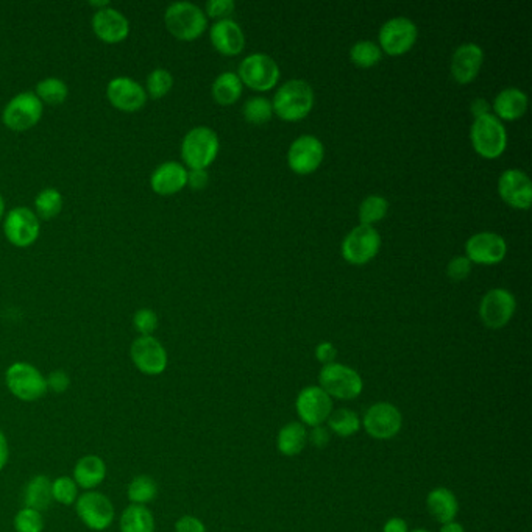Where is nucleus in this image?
I'll use <instances>...</instances> for the list:
<instances>
[{
    "label": "nucleus",
    "instance_id": "obj_1",
    "mask_svg": "<svg viewBox=\"0 0 532 532\" xmlns=\"http://www.w3.org/2000/svg\"><path fill=\"white\" fill-rule=\"evenodd\" d=\"M8 392L19 402L35 403L47 395V381L37 365L24 361L12 362L5 371Z\"/></svg>",
    "mask_w": 532,
    "mask_h": 532
},
{
    "label": "nucleus",
    "instance_id": "obj_2",
    "mask_svg": "<svg viewBox=\"0 0 532 532\" xmlns=\"http://www.w3.org/2000/svg\"><path fill=\"white\" fill-rule=\"evenodd\" d=\"M314 105V91L308 81L292 79L283 83L273 96V112L285 121L303 119Z\"/></svg>",
    "mask_w": 532,
    "mask_h": 532
},
{
    "label": "nucleus",
    "instance_id": "obj_3",
    "mask_svg": "<svg viewBox=\"0 0 532 532\" xmlns=\"http://www.w3.org/2000/svg\"><path fill=\"white\" fill-rule=\"evenodd\" d=\"M164 24L177 39L194 41L197 39L208 25L206 12L192 2H174L166 8Z\"/></svg>",
    "mask_w": 532,
    "mask_h": 532
},
{
    "label": "nucleus",
    "instance_id": "obj_4",
    "mask_svg": "<svg viewBox=\"0 0 532 532\" xmlns=\"http://www.w3.org/2000/svg\"><path fill=\"white\" fill-rule=\"evenodd\" d=\"M219 154V137L210 127H194L181 143V158L189 169H206Z\"/></svg>",
    "mask_w": 532,
    "mask_h": 532
},
{
    "label": "nucleus",
    "instance_id": "obj_5",
    "mask_svg": "<svg viewBox=\"0 0 532 532\" xmlns=\"http://www.w3.org/2000/svg\"><path fill=\"white\" fill-rule=\"evenodd\" d=\"M473 147L479 155L496 158L502 155L508 144V131L494 112L475 118L470 129Z\"/></svg>",
    "mask_w": 532,
    "mask_h": 532
},
{
    "label": "nucleus",
    "instance_id": "obj_6",
    "mask_svg": "<svg viewBox=\"0 0 532 532\" xmlns=\"http://www.w3.org/2000/svg\"><path fill=\"white\" fill-rule=\"evenodd\" d=\"M74 506L77 517L91 531H106L108 528H112L116 519L114 504L99 490L83 492L77 498Z\"/></svg>",
    "mask_w": 532,
    "mask_h": 532
},
{
    "label": "nucleus",
    "instance_id": "obj_7",
    "mask_svg": "<svg viewBox=\"0 0 532 532\" xmlns=\"http://www.w3.org/2000/svg\"><path fill=\"white\" fill-rule=\"evenodd\" d=\"M320 387H322L331 398L337 400H354L362 394L364 383L358 371L348 367V365L331 362L323 365L320 375H319Z\"/></svg>",
    "mask_w": 532,
    "mask_h": 532
},
{
    "label": "nucleus",
    "instance_id": "obj_8",
    "mask_svg": "<svg viewBox=\"0 0 532 532\" xmlns=\"http://www.w3.org/2000/svg\"><path fill=\"white\" fill-rule=\"evenodd\" d=\"M43 112V102L37 99V94L27 91L8 100L2 112V122L10 130L27 131L41 121Z\"/></svg>",
    "mask_w": 532,
    "mask_h": 532
},
{
    "label": "nucleus",
    "instance_id": "obj_9",
    "mask_svg": "<svg viewBox=\"0 0 532 532\" xmlns=\"http://www.w3.org/2000/svg\"><path fill=\"white\" fill-rule=\"evenodd\" d=\"M130 358L145 377H160L168 369V350L155 336H137L131 344Z\"/></svg>",
    "mask_w": 532,
    "mask_h": 532
},
{
    "label": "nucleus",
    "instance_id": "obj_10",
    "mask_svg": "<svg viewBox=\"0 0 532 532\" xmlns=\"http://www.w3.org/2000/svg\"><path fill=\"white\" fill-rule=\"evenodd\" d=\"M4 233L14 247H30L37 241L41 233L39 217L30 208H12L4 217Z\"/></svg>",
    "mask_w": 532,
    "mask_h": 532
},
{
    "label": "nucleus",
    "instance_id": "obj_11",
    "mask_svg": "<svg viewBox=\"0 0 532 532\" xmlns=\"http://www.w3.org/2000/svg\"><path fill=\"white\" fill-rule=\"evenodd\" d=\"M237 75L247 87L267 91L278 83L279 68L272 56L254 52L242 60Z\"/></svg>",
    "mask_w": 532,
    "mask_h": 532
},
{
    "label": "nucleus",
    "instance_id": "obj_12",
    "mask_svg": "<svg viewBox=\"0 0 532 532\" xmlns=\"http://www.w3.org/2000/svg\"><path fill=\"white\" fill-rule=\"evenodd\" d=\"M362 425L373 439L389 440L395 437L402 429V412L392 403H375L370 409H367Z\"/></svg>",
    "mask_w": 532,
    "mask_h": 532
},
{
    "label": "nucleus",
    "instance_id": "obj_13",
    "mask_svg": "<svg viewBox=\"0 0 532 532\" xmlns=\"http://www.w3.org/2000/svg\"><path fill=\"white\" fill-rule=\"evenodd\" d=\"M381 247V236L371 225L354 227L342 241V256L352 264H365Z\"/></svg>",
    "mask_w": 532,
    "mask_h": 532
},
{
    "label": "nucleus",
    "instance_id": "obj_14",
    "mask_svg": "<svg viewBox=\"0 0 532 532\" xmlns=\"http://www.w3.org/2000/svg\"><path fill=\"white\" fill-rule=\"evenodd\" d=\"M517 302L514 294L504 287H494L479 303V317L489 328H503L514 316Z\"/></svg>",
    "mask_w": 532,
    "mask_h": 532
},
{
    "label": "nucleus",
    "instance_id": "obj_15",
    "mask_svg": "<svg viewBox=\"0 0 532 532\" xmlns=\"http://www.w3.org/2000/svg\"><path fill=\"white\" fill-rule=\"evenodd\" d=\"M295 409L303 425L320 427L333 412V398L320 386H310L298 394Z\"/></svg>",
    "mask_w": 532,
    "mask_h": 532
},
{
    "label": "nucleus",
    "instance_id": "obj_16",
    "mask_svg": "<svg viewBox=\"0 0 532 532\" xmlns=\"http://www.w3.org/2000/svg\"><path fill=\"white\" fill-rule=\"evenodd\" d=\"M419 30L412 19L406 16H396L384 22L379 30L381 50L389 55H402L414 46Z\"/></svg>",
    "mask_w": 532,
    "mask_h": 532
},
{
    "label": "nucleus",
    "instance_id": "obj_17",
    "mask_svg": "<svg viewBox=\"0 0 532 532\" xmlns=\"http://www.w3.org/2000/svg\"><path fill=\"white\" fill-rule=\"evenodd\" d=\"M106 99L116 110L137 112L147 104V93L139 81L130 77H116L106 87Z\"/></svg>",
    "mask_w": 532,
    "mask_h": 532
},
{
    "label": "nucleus",
    "instance_id": "obj_18",
    "mask_svg": "<svg viewBox=\"0 0 532 532\" xmlns=\"http://www.w3.org/2000/svg\"><path fill=\"white\" fill-rule=\"evenodd\" d=\"M465 254L471 262L498 264L508 254V244L494 231H481L465 242Z\"/></svg>",
    "mask_w": 532,
    "mask_h": 532
},
{
    "label": "nucleus",
    "instance_id": "obj_19",
    "mask_svg": "<svg viewBox=\"0 0 532 532\" xmlns=\"http://www.w3.org/2000/svg\"><path fill=\"white\" fill-rule=\"evenodd\" d=\"M323 155L325 147L319 137L314 135H302L291 144L287 162L294 172L300 175L310 174L320 166Z\"/></svg>",
    "mask_w": 532,
    "mask_h": 532
},
{
    "label": "nucleus",
    "instance_id": "obj_20",
    "mask_svg": "<svg viewBox=\"0 0 532 532\" xmlns=\"http://www.w3.org/2000/svg\"><path fill=\"white\" fill-rule=\"evenodd\" d=\"M93 30L102 43L119 44L130 35V21L114 6L94 12Z\"/></svg>",
    "mask_w": 532,
    "mask_h": 532
},
{
    "label": "nucleus",
    "instance_id": "obj_21",
    "mask_svg": "<svg viewBox=\"0 0 532 532\" xmlns=\"http://www.w3.org/2000/svg\"><path fill=\"white\" fill-rule=\"evenodd\" d=\"M498 191L506 204L527 210L532 204V183L527 172L508 169L498 179Z\"/></svg>",
    "mask_w": 532,
    "mask_h": 532
},
{
    "label": "nucleus",
    "instance_id": "obj_22",
    "mask_svg": "<svg viewBox=\"0 0 532 532\" xmlns=\"http://www.w3.org/2000/svg\"><path fill=\"white\" fill-rule=\"evenodd\" d=\"M484 50L477 43H464L454 50L452 58V74L459 83H469L477 77L483 66Z\"/></svg>",
    "mask_w": 532,
    "mask_h": 532
},
{
    "label": "nucleus",
    "instance_id": "obj_23",
    "mask_svg": "<svg viewBox=\"0 0 532 532\" xmlns=\"http://www.w3.org/2000/svg\"><path fill=\"white\" fill-rule=\"evenodd\" d=\"M211 43L223 55H237L245 46L241 25L233 19H220L211 25Z\"/></svg>",
    "mask_w": 532,
    "mask_h": 532
},
{
    "label": "nucleus",
    "instance_id": "obj_24",
    "mask_svg": "<svg viewBox=\"0 0 532 532\" xmlns=\"http://www.w3.org/2000/svg\"><path fill=\"white\" fill-rule=\"evenodd\" d=\"M187 185V169L177 162H162L150 175L152 191L158 195H172Z\"/></svg>",
    "mask_w": 532,
    "mask_h": 532
},
{
    "label": "nucleus",
    "instance_id": "obj_25",
    "mask_svg": "<svg viewBox=\"0 0 532 532\" xmlns=\"http://www.w3.org/2000/svg\"><path fill=\"white\" fill-rule=\"evenodd\" d=\"M106 473L108 469L104 459L97 454H87L77 461L72 471V479L79 486V489L87 492L102 486L106 479Z\"/></svg>",
    "mask_w": 532,
    "mask_h": 532
},
{
    "label": "nucleus",
    "instance_id": "obj_26",
    "mask_svg": "<svg viewBox=\"0 0 532 532\" xmlns=\"http://www.w3.org/2000/svg\"><path fill=\"white\" fill-rule=\"evenodd\" d=\"M527 93L519 87H504L496 94L495 100H494V110H495V116L498 119L514 121V119L521 118L527 112Z\"/></svg>",
    "mask_w": 532,
    "mask_h": 532
},
{
    "label": "nucleus",
    "instance_id": "obj_27",
    "mask_svg": "<svg viewBox=\"0 0 532 532\" xmlns=\"http://www.w3.org/2000/svg\"><path fill=\"white\" fill-rule=\"evenodd\" d=\"M427 508L429 515L436 520L445 525L454 521L459 512V503L452 490L437 487L428 494Z\"/></svg>",
    "mask_w": 532,
    "mask_h": 532
},
{
    "label": "nucleus",
    "instance_id": "obj_28",
    "mask_svg": "<svg viewBox=\"0 0 532 532\" xmlns=\"http://www.w3.org/2000/svg\"><path fill=\"white\" fill-rule=\"evenodd\" d=\"M52 479L47 475H35L25 484L24 508L35 509L43 514L52 504Z\"/></svg>",
    "mask_w": 532,
    "mask_h": 532
},
{
    "label": "nucleus",
    "instance_id": "obj_29",
    "mask_svg": "<svg viewBox=\"0 0 532 532\" xmlns=\"http://www.w3.org/2000/svg\"><path fill=\"white\" fill-rule=\"evenodd\" d=\"M308 444V433L303 423L291 421L286 427L279 429L277 437V448L283 456L294 458L303 452L304 446Z\"/></svg>",
    "mask_w": 532,
    "mask_h": 532
},
{
    "label": "nucleus",
    "instance_id": "obj_30",
    "mask_svg": "<svg viewBox=\"0 0 532 532\" xmlns=\"http://www.w3.org/2000/svg\"><path fill=\"white\" fill-rule=\"evenodd\" d=\"M121 532H155V517L147 506L130 504L119 519Z\"/></svg>",
    "mask_w": 532,
    "mask_h": 532
},
{
    "label": "nucleus",
    "instance_id": "obj_31",
    "mask_svg": "<svg viewBox=\"0 0 532 532\" xmlns=\"http://www.w3.org/2000/svg\"><path fill=\"white\" fill-rule=\"evenodd\" d=\"M242 83L239 75L233 72V71H227L220 75H217L216 80L212 83V97L216 102L222 104V105H229L235 104L236 100L241 97Z\"/></svg>",
    "mask_w": 532,
    "mask_h": 532
},
{
    "label": "nucleus",
    "instance_id": "obj_32",
    "mask_svg": "<svg viewBox=\"0 0 532 532\" xmlns=\"http://www.w3.org/2000/svg\"><path fill=\"white\" fill-rule=\"evenodd\" d=\"M156 496H158V484L149 475H137L131 479L127 487V498L130 504L147 506L150 503L155 502Z\"/></svg>",
    "mask_w": 532,
    "mask_h": 532
},
{
    "label": "nucleus",
    "instance_id": "obj_33",
    "mask_svg": "<svg viewBox=\"0 0 532 532\" xmlns=\"http://www.w3.org/2000/svg\"><path fill=\"white\" fill-rule=\"evenodd\" d=\"M35 94L43 105H62L68 100L69 87L62 79L47 77L35 87Z\"/></svg>",
    "mask_w": 532,
    "mask_h": 532
},
{
    "label": "nucleus",
    "instance_id": "obj_34",
    "mask_svg": "<svg viewBox=\"0 0 532 532\" xmlns=\"http://www.w3.org/2000/svg\"><path fill=\"white\" fill-rule=\"evenodd\" d=\"M62 204L64 200L62 192L55 187H44L35 197V214L44 220L55 219L62 212Z\"/></svg>",
    "mask_w": 532,
    "mask_h": 532
},
{
    "label": "nucleus",
    "instance_id": "obj_35",
    "mask_svg": "<svg viewBox=\"0 0 532 532\" xmlns=\"http://www.w3.org/2000/svg\"><path fill=\"white\" fill-rule=\"evenodd\" d=\"M328 429L341 437H350L358 433L361 420L358 414L352 409H337L328 417Z\"/></svg>",
    "mask_w": 532,
    "mask_h": 532
},
{
    "label": "nucleus",
    "instance_id": "obj_36",
    "mask_svg": "<svg viewBox=\"0 0 532 532\" xmlns=\"http://www.w3.org/2000/svg\"><path fill=\"white\" fill-rule=\"evenodd\" d=\"M389 210V204L383 195L371 194L361 202L359 204V220L362 225H371V223L381 220Z\"/></svg>",
    "mask_w": 532,
    "mask_h": 532
},
{
    "label": "nucleus",
    "instance_id": "obj_37",
    "mask_svg": "<svg viewBox=\"0 0 532 532\" xmlns=\"http://www.w3.org/2000/svg\"><path fill=\"white\" fill-rule=\"evenodd\" d=\"M172 87H174V75L170 74L168 69L158 68L147 75L144 89L147 93V97L158 100L168 96Z\"/></svg>",
    "mask_w": 532,
    "mask_h": 532
},
{
    "label": "nucleus",
    "instance_id": "obj_38",
    "mask_svg": "<svg viewBox=\"0 0 532 532\" xmlns=\"http://www.w3.org/2000/svg\"><path fill=\"white\" fill-rule=\"evenodd\" d=\"M242 112H244V118L247 119L248 122L264 124L269 119L272 118V102L267 97H261V96L250 97V99L245 100V104L242 106Z\"/></svg>",
    "mask_w": 532,
    "mask_h": 532
},
{
    "label": "nucleus",
    "instance_id": "obj_39",
    "mask_svg": "<svg viewBox=\"0 0 532 532\" xmlns=\"http://www.w3.org/2000/svg\"><path fill=\"white\" fill-rule=\"evenodd\" d=\"M381 55H383L381 47H379L377 43L369 41V39H362V41L354 43L353 46H352V49H350V56H352V60H353V62H356L358 66H362V68L375 66V64L381 60Z\"/></svg>",
    "mask_w": 532,
    "mask_h": 532
},
{
    "label": "nucleus",
    "instance_id": "obj_40",
    "mask_svg": "<svg viewBox=\"0 0 532 532\" xmlns=\"http://www.w3.org/2000/svg\"><path fill=\"white\" fill-rule=\"evenodd\" d=\"M80 495L72 477H58L52 481V500L62 506H74Z\"/></svg>",
    "mask_w": 532,
    "mask_h": 532
},
{
    "label": "nucleus",
    "instance_id": "obj_41",
    "mask_svg": "<svg viewBox=\"0 0 532 532\" xmlns=\"http://www.w3.org/2000/svg\"><path fill=\"white\" fill-rule=\"evenodd\" d=\"M12 527L16 532H43V514L31 508L19 509L18 514L14 515Z\"/></svg>",
    "mask_w": 532,
    "mask_h": 532
},
{
    "label": "nucleus",
    "instance_id": "obj_42",
    "mask_svg": "<svg viewBox=\"0 0 532 532\" xmlns=\"http://www.w3.org/2000/svg\"><path fill=\"white\" fill-rule=\"evenodd\" d=\"M158 323L160 320H158L155 311L150 310V308H141L133 316V327L139 336H154L158 329Z\"/></svg>",
    "mask_w": 532,
    "mask_h": 532
},
{
    "label": "nucleus",
    "instance_id": "obj_43",
    "mask_svg": "<svg viewBox=\"0 0 532 532\" xmlns=\"http://www.w3.org/2000/svg\"><path fill=\"white\" fill-rule=\"evenodd\" d=\"M471 270V261L467 256H454L448 266H446V273L452 279H464Z\"/></svg>",
    "mask_w": 532,
    "mask_h": 532
},
{
    "label": "nucleus",
    "instance_id": "obj_44",
    "mask_svg": "<svg viewBox=\"0 0 532 532\" xmlns=\"http://www.w3.org/2000/svg\"><path fill=\"white\" fill-rule=\"evenodd\" d=\"M235 0H210L206 4V12L211 18L229 19V14L235 12Z\"/></svg>",
    "mask_w": 532,
    "mask_h": 532
},
{
    "label": "nucleus",
    "instance_id": "obj_45",
    "mask_svg": "<svg viewBox=\"0 0 532 532\" xmlns=\"http://www.w3.org/2000/svg\"><path fill=\"white\" fill-rule=\"evenodd\" d=\"M46 381H47V389L56 395L64 394L71 387V377L64 370L52 371L49 377H46Z\"/></svg>",
    "mask_w": 532,
    "mask_h": 532
},
{
    "label": "nucleus",
    "instance_id": "obj_46",
    "mask_svg": "<svg viewBox=\"0 0 532 532\" xmlns=\"http://www.w3.org/2000/svg\"><path fill=\"white\" fill-rule=\"evenodd\" d=\"M175 532H206V527L197 517L183 515L175 523Z\"/></svg>",
    "mask_w": 532,
    "mask_h": 532
},
{
    "label": "nucleus",
    "instance_id": "obj_47",
    "mask_svg": "<svg viewBox=\"0 0 532 532\" xmlns=\"http://www.w3.org/2000/svg\"><path fill=\"white\" fill-rule=\"evenodd\" d=\"M329 439H331L329 429L328 428L323 427V425L312 428V431H311L310 436H308V440H310L311 445L316 446V448H325V446L328 445Z\"/></svg>",
    "mask_w": 532,
    "mask_h": 532
},
{
    "label": "nucleus",
    "instance_id": "obj_48",
    "mask_svg": "<svg viewBox=\"0 0 532 532\" xmlns=\"http://www.w3.org/2000/svg\"><path fill=\"white\" fill-rule=\"evenodd\" d=\"M208 172L206 169H191L187 170V185L191 186L192 189H204V186L208 185Z\"/></svg>",
    "mask_w": 532,
    "mask_h": 532
},
{
    "label": "nucleus",
    "instance_id": "obj_49",
    "mask_svg": "<svg viewBox=\"0 0 532 532\" xmlns=\"http://www.w3.org/2000/svg\"><path fill=\"white\" fill-rule=\"evenodd\" d=\"M336 354H337V350H336L335 345L331 342H322V344H319L316 347L317 361H320L323 365L335 362Z\"/></svg>",
    "mask_w": 532,
    "mask_h": 532
},
{
    "label": "nucleus",
    "instance_id": "obj_50",
    "mask_svg": "<svg viewBox=\"0 0 532 532\" xmlns=\"http://www.w3.org/2000/svg\"><path fill=\"white\" fill-rule=\"evenodd\" d=\"M383 532H409L408 523L400 517H392L384 523Z\"/></svg>",
    "mask_w": 532,
    "mask_h": 532
},
{
    "label": "nucleus",
    "instance_id": "obj_51",
    "mask_svg": "<svg viewBox=\"0 0 532 532\" xmlns=\"http://www.w3.org/2000/svg\"><path fill=\"white\" fill-rule=\"evenodd\" d=\"M8 459H10V445H8L5 433L0 429V471L5 469Z\"/></svg>",
    "mask_w": 532,
    "mask_h": 532
},
{
    "label": "nucleus",
    "instance_id": "obj_52",
    "mask_svg": "<svg viewBox=\"0 0 532 532\" xmlns=\"http://www.w3.org/2000/svg\"><path fill=\"white\" fill-rule=\"evenodd\" d=\"M470 112H473L475 118L487 114V112H490L489 102L484 99V97H478V99L471 102Z\"/></svg>",
    "mask_w": 532,
    "mask_h": 532
},
{
    "label": "nucleus",
    "instance_id": "obj_53",
    "mask_svg": "<svg viewBox=\"0 0 532 532\" xmlns=\"http://www.w3.org/2000/svg\"><path fill=\"white\" fill-rule=\"evenodd\" d=\"M440 532H465V529L458 521H450L440 528Z\"/></svg>",
    "mask_w": 532,
    "mask_h": 532
},
{
    "label": "nucleus",
    "instance_id": "obj_54",
    "mask_svg": "<svg viewBox=\"0 0 532 532\" xmlns=\"http://www.w3.org/2000/svg\"><path fill=\"white\" fill-rule=\"evenodd\" d=\"M112 4L108 2V0H104V2H99V0H94V2H89V6H93V8H97L96 12H99V10H104L106 6H110Z\"/></svg>",
    "mask_w": 532,
    "mask_h": 532
},
{
    "label": "nucleus",
    "instance_id": "obj_55",
    "mask_svg": "<svg viewBox=\"0 0 532 532\" xmlns=\"http://www.w3.org/2000/svg\"><path fill=\"white\" fill-rule=\"evenodd\" d=\"M5 202H4V197H2V194H0V220L5 217Z\"/></svg>",
    "mask_w": 532,
    "mask_h": 532
},
{
    "label": "nucleus",
    "instance_id": "obj_56",
    "mask_svg": "<svg viewBox=\"0 0 532 532\" xmlns=\"http://www.w3.org/2000/svg\"><path fill=\"white\" fill-rule=\"evenodd\" d=\"M409 532H429V531H428V529H414V531H409Z\"/></svg>",
    "mask_w": 532,
    "mask_h": 532
}]
</instances>
